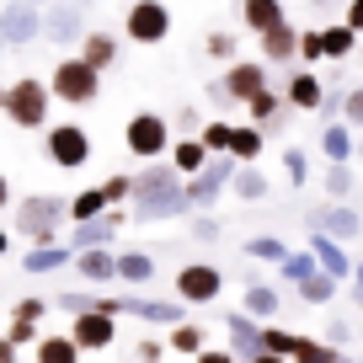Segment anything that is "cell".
<instances>
[{
    "label": "cell",
    "instance_id": "5bb4252c",
    "mask_svg": "<svg viewBox=\"0 0 363 363\" xmlns=\"http://www.w3.org/2000/svg\"><path fill=\"white\" fill-rule=\"evenodd\" d=\"M69 337H75L86 352H102V347H113V337H118V315H113V310H102V305L80 310L75 326H69Z\"/></svg>",
    "mask_w": 363,
    "mask_h": 363
},
{
    "label": "cell",
    "instance_id": "ee69618b",
    "mask_svg": "<svg viewBox=\"0 0 363 363\" xmlns=\"http://www.w3.org/2000/svg\"><path fill=\"white\" fill-rule=\"evenodd\" d=\"M43 315H48V305H43V299H38V294L16 299V310H11V320H33V326H38V320H43Z\"/></svg>",
    "mask_w": 363,
    "mask_h": 363
},
{
    "label": "cell",
    "instance_id": "60d3db41",
    "mask_svg": "<svg viewBox=\"0 0 363 363\" xmlns=\"http://www.w3.org/2000/svg\"><path fill=\"white\" fill-rule=\"evenodd\" d=\"M284 177L294 182V187H305V182H310V155H305L299 145H289V150H284Z\"/></svg>",
    "mask_w": 363,
    "mask_h": 363
},
{
    "label": "cell",
    "instance_id": "94428289",
    "mask_svg": "<svg viewBox=\"0 0 363 363\" xmlns=\"http://www.w3.org/2000/svg\"><path fill=\"white\" fill-rule=\"evenodd\" d=\"M6 91H11V86H0V107H6Z\"/></svg>",
    "mask_w": 363,
    "mask_h": 363
},
{
    "label": "cell",
    "instance_id": "f6af8a7d",
    "mask_svg": "<svg viewBox=\"0 0 363 363\" xmlns=\"http://www.w3.org/2000/svg\"><path fill=\"white\" fill-rule=\"evenodd\" d=\"M102 193H107V203H123V198H134V177H123V171H118V177L102 182Z\"/></svg>",
    "mask_w": 363,
    "mask_h": 363
},
{
    "label": "cell",
    "instance_id": "be15d7a7",
    "mask_svg": "<svg viewBox=\"0 0 363 363\" xmlns=\"http://www.w3.org/2000/svg\"><path fill=\"white\" fill-rule=\"evenodd\" d=\"M358 59H363V43H358Z\"/></svg>",
    "mask_w": 363,
    "mask_h": 363
},
{
    "label": "cell",
    "instance_id": "91938a15",
    "mask_svg": "<svg viewBox=\"0 0 363 363\" xmlns=\"http://www.w3.org/2000/svg\"><path fill=\"white\" fill-rule=\"evenodd\" d=\"M6 54H11V43H6V33H0V59H6Z\"/></svg>",
    "mask_w": 363,
    "mask_h": 363
},
{
    "label": "cell",
    "instance_id": "681fc988",
    "mask_svg": "<svg viewBox=\"0 0 363 363\" xmlns=\"http://www.w3.org/2000/svg\"><path fill=\"white\" fill-rule=\"evenodd\" d=\"M208 102H214V107H235V96H230L225 75H219V80H208Z\"/></svg>",
    "mask_w": 363,
    "mask_h": 363
},
{
    "label": "cell",
    "instance_id": "db71d44e",
    "mask_svg": "<svg viewBox=\"0 0 363 363\" xmlns=\"http://www.w3.org/2000/svg\"><path fill=\"white\" fill-rule=\"evenodd\" d=\"M16 352H22V342H16V337H11V331H6V337H0V363H11V358H16Z\"/></svg>",
    "mask_w": 363,
    "mask_h": 363
},
{
    "label": "cell",
    "instance_id": "74e56055",
    "mask_svg": "<svg viewBox=\"0 0 363 363\" xmlns=\"http://www.w3.org/2000/svg\"><path fill=\"white\" fill-rule=\"evenodd\" d=\"M246 257H257V262H272V267H278V262L289 257V246L278 235H251L246 240Z\"/></svg>",
    "mask_w": 363,
    "mask_h": 363
},
{
    "label": "cell",
    "instance_id": "277c9868",
    "mask_svg": "<svg viewBox=\"0 0 363 363\" xmlns=\"http://www.w3.org/2000/svg\"><path fill=\"white\" fill-rule=\"evenodd\" d=\"M16 208V230H22L27 240H59V225L69 219V198H54V193H33V198H22V203H11Z\"/></svg>",
    "mask_w": 363,
    "mask_h": 363
},
{
    "label": "cell",
    "instance_id": "f1b7e54d",
    "mask_svg": "<svg viewBox=\"0 0 363 363\" xmlns=\"http://www.w3.org/2000/svg\"><path fill=\"white\" fill-rule=\"evenodd\" d=\"M166 342H171V352H182V358H203V347H208L203 326H193V320H177Z\"/></svg>",
    "mask_w": 363,
    "mask_h": 363
},
{
    "label": "cell",
    "instance_id": "b9f144b4",
    "mask_svg": "<svg viewBox=\"0 0 363 363\" xmlns=\"http://www.w3.org/2000/svg\"><path fill=\"white\" fill-rule=\"evenodd\" d=\"M299 59H305V65H315V59H326V33H299Z\"/></svg>",
    "mask_w": 363,
    "mask_h": 363
},
{
    "label": "cell",
    "instance_id": "484cf974",
    "mask_svg": "<svg viewBox=\"0 0 363 363\" xmlns=\"http://www.w3.org/2000/svg\"><path fill=\"white\" fill-rule=\"evenodd\" d=\"M320 33H326V59H337V65H342V59H352V54H358V43H363V33L352 22H331V27H320Z\"/></svg>",
    "mask_w": 363,
    "mask_h": 363
},
{
    "label": "cell",
    "instance_id": "7dc6e473",
    "mask_svg": "<svg viewBox=\"0 0 363 363\" xmlns=\"http://www.w3.org/2000/svg\"><path fill=\"white\" fill-rule=\"evenodd\" d=\"M208 59H235V33H214L208 38Z\"/></svg>",
    "mask_w": 363,
    "mask_h": 363
},
{
    "label": "cell",
    "instance_id": "836d02e7",
    "mask_svg": "<svg viewBox=\"0 0 363 363\" xmlns=\"http://www.w3.org/2000/svg\"><path fill=\"white\" fill-rule=\"evenodd\" d=\"M315 267H320V257H315V251H289V257L278 262V272H284L289 284H299V278H310V272H315Z\"/></svg>",
    "mask_w": 363,
    "mask_h": 363
},
{
    "label": "cell",
    "instance_id": "44dd1931",
    "mask_svg": "<svg viewBox=\"0 0 363 363\" xmlns=\"http://www.w3.org/2000/svg\"><path fill=\"white\" fill-rule=\"evenodd\" d=\"M347 240H337V235H326V230H310V251H315L320 257V267L326 272H337V278H352V267H358V262H347Z\"/></svg>",
    "mask_w": 363,
    "mask_h": 363
},
{
    "label": "cell",
    "instance_id": "9c48e42d",
    "mask_svg": "<svg viewBox=\"0 0 363 363\" xmlns=\"http://www.w3.org/2000/svg\"><path fill=\"white\" fill-rule=\"evenodd\" d=\"M80 6L86 0H54V6H43V38L54 48H75L86 38V11Z\"/></svg>",
    "mask_w": 363,
    "mask_h": 363
},
{
    "label": "cell",
    "instance_id": "f35d334b",
    "mask_svg": "<svg viewBox=\"0 0 363 363\" xmlns=\"http://www.w3.org/2000/svg\"><path fill=\"white\" fill-rule=\"evenodd\" d=\"M262 342H267L262 358H294V347H299V337H294V331H284V326H267V331H262Z\"/></svg>",
    "mask_w": 363,
    "mask_h": 363
},
{
    "label": "cell",
    "instance_id": "603a6c76",
    "mask_svg": "<svg viewBox=\"0 0 363 363\" xmlns=\"http://www.w3.org/2000/svg\"><path fill=\"white\" fill-rule=\"evenodd\" d=\"M257 43H262V59H267V65H294V59H299V33L289 22L272 27V33H262Z\"/></svg>",
    "mask_w": 363,
    "mask_h": 363
},
{
    "label": "cell",
    "instance_id": "4fadbf2b",
    "mask_svg": "<svg viewBox=\"0 0 363 363\" xmlns=\"http://www.w3.org/2000/svg\"><path fill=\"white\" fill-rule=\"evenodd\" d=\"M219 289H225V272L208 267V262H187V267H177V294L187 299V305H214Z\"/></svg>",
    "mask_w": 363,
    "mask_h": 363
},
{
    "label": "cell",
    "instance_id": "ab89813d",
    "mask_svg": "<svg viewBox=\"0 0 363 363\" xmlns=\"http://www.w3.org/2000/svg\"><path fill=\"white\" fill-rule=\"evenodd\" d=\"M337 342H315V337H299V347H294V358H305V363H331L337 358Z\"/></svg>",
    "mask_w": 363,
    "mask_h": 363
},
{
    "label": "cell",
    "instance_id": "6125c7cd",
    "mask_svg": "<svg viewBox=\"0 0 363 363\" xmlns=\"http://www.w3.org/2000/svg\"><path fill=\"white\" fill-rule=\"evenodd\" d=\"M33 6H54V0H33Z\"/></svg>",
    "mask_w": 363,
    "mask_h": 363
},
{
    "label": "cell",
    "instance_id": "6f0895ef",
    "mask_svg": "<svg viewBox=\"0 0 363 363\" xmlns=\"http://www.w3.org/2000/svg\"><path fill=\"white\" fill-rule=\"evenodd\" d=\"M0 208H11V182H6V171H0Z\"/></svg>",
    "mask_w": 363,
    "mask_h": 363
},
{
    "label": "cell",
    "instance_id": "f907efd6",
    "mask_svg": "<svg viewBox=\"0 0 363 363\" xmlns=\"http://www.w3.org/2000/svg\"><path fill=\"white\" fill-rule=\"evenodd\" d=\"M6 331H11V337L22 342V347H27V342H38V326H33V320H11Z\"/></svg>",
    "mask_w": 363,
    "mask_h": 363
},
{
    "label": "cell",
    "instance_id": "9f6ffc18",
    "mask_svg": "<svg viewBox=\"0 0 363 363\" xmlns=\"http://www.w3.org/2000/svg\"><path fill=\"white\" fill-rule=\"evenodd\" d=\"M352 299H358V305H363V262H358V267H352Z\"/></svg>",
    "mask_w": 363,
    "mask_h": 363
},
{
    "label": "cell",
    "instance_id": "816d5d0a",
    "mask_svg": "<svg viewBox=\"0 0 363 363\" xmlns=\"http://www.w3.org/2000/svg\"><path fill=\"white\" fill-rule=\"evenodd\" d=\"M347 337H352L347 320H331V326H326V342H337V347H347Z\"/></svg>",
    "mask_w": 363,
    "mask_h": 363
},
{
    "label": "cell",
    "instance_id": "d6986e66",
    "mask_svg": "<svg viewBox=\"0 0 363 363\" xmlns=\"http://www.w3.org/2000/svg\"><path fill=\"white\" fill-rule=\"evenodd\" d=\"M289 107H299V113H320V102H326V86H320V75H310V69H294L284 86Z\"/></svg>",
    "mask_w": 363,
    "mask_h": 363
},
{
    "label": "cell",
    "instance_id": "7c38bea8",
    "mask_svg": "<svg viewBox=\"0 0 363 363\" xmlns=\"http://www.w3.org/2000/svg\"><path fill=\"white\" fill-rule=\"evenodd\" d=\"M305 225H310V230H326V235H337V240H358V235H363V214L347 203V198H331V203L310 208Z\"/></svg>",
    "mask_w": 363,
    "mask_h": 363
},
{
    "label": "cell",
    "instance_id": "5b68a950",
    "mask_svg": "<svg viewBox=\"0 0 363 363\" xmlns=\"http://www.w3.org/2000/svg\"><path fill=\"white\" fill-rule=\"evenodd\" d=\"M166 33H171V6L166 0H134V6H128V16H123L128 43L155 48V43H166Z\"/></svg>",
    "mask_w": 363,
    "mask_h": 363
},
{
    "label": "cell",
    "instance_id": "1f68e13d",
    "mask_svg": "<svg viewBox=\"0 0 363 363\" xmlns=\"http://www.w3.org/2000/svg\"><path fill=\"white\" fill-rule=\"evenodd\" d=\"M262 139H267V128H262V123H235L230 155H235V160H257L262 155Z\"/></svg>",
    "mask_w": 363,
    "mask_h": 363
},
{
    "label": "cell",
    "instance_id": "f546056e",
    "mask_svg": "<svg viewBox=\"0 0 363 363\" xmlns=\"http://www.w3.org/2000/svg\"><path fill=\"white\" fill-rule=\"evenodd\" d=\"M80 352L75 337H38V363H80Z\"/></svg>",
    "mask_w": 363,
    "mask_h": 363
},
{
    "label": "cell",
    "instance_id": "30bf717a",
    "mask_svg": "<svg viewBox=\"0 0 363 363\" xmlns=\"http://www.w3.org/2000/svg\"><path fill=\"white\" fill-rule=\"evenodd\" d=\"M0 33H6L11 48L38 43V38H43V6H33V0H6V6H0Z\"/></svg>",
    "mask_w": 363,
    "mask_h": 363
},
{
    "label": "cell",
    "instance_id": "52a82bcc",
    "mask_svg": "<svg viewBox=\"0 0 363 363\" xmlns=\"http://www.w3.org/2000/svg\"><path fill=\"white\" fill-rule=\"evenodd\" d=\"M43 155L59 171H80V166H91V134L80 123H54L43 134Z\"/></svg>",
    "mask_w": 363,
    "mask_h": 363
},
{
    "label": "cell",
    "instance_id": "8fae6325",
    "mask_svg": "<svg viewBox=\"0 0 363 363\" xmlns=\"http://www.w3.org/2000/svg\"><path fill=\"white\" fill-rule=\"evenodd\" d=\"M225 331H230V352H235L240 363H257L262 352H267V342H262L267 320H262V315H251L246 305H240V310H230V315H225Z\"/></svg>",
    "mask_w": 363,
    "mask_h": 363
},
{
    "label": "cell",
    "instance_id": "9a60e30c",
    "mask_svg": "<svg viewBox=\"0 0 363 363\" xmlns=\"http://www.w3.org/2000/svg\"><path fill=\"white\" fill-rule=\"evenodd\" d=\"M118 230H123V208H102V214L91 219H75V235H69V246H113Z\"/></svg>",
    "mask_w": 363,
    "mask_h": 363
},
{
    "label": "cell",
    "instance_id": "83f0119b",
    "mask_svg": "<svg viewBox=\"0 0 363 363\" xmlns=\"http://www.w3.org/2000/svg\"><path fill=\"white\" fill-rule=\"evenodd\" d=\"M337 284H342V278H337V272H326V267H315V272H310V278H299V299H305V305H331V294H337Z\"/></svg>",
    "mask_w": 363,
    "mask_h": 363
},
{
    "label": "cell",
    "instance_id": "d590c367",
    "mask_svg": "<svg viewBox=\"0 0 363 363\" xmlns=\"http://www.w3.org/2000/svg\"><path fill=\"white\" fill-rule=\"evenodd\" d=\"M198 139H203V145L214 150V155H225V150H230V139H235V123H225V118H208V123L198 128Z\"/></svg>",
    "mask_w": 363,
    "mask_h": 363
},
{
    "label": "cell",
    "instance_id": "e0dca14e",
    "mask_svg": "<svg viewBox=\"0 0 363 363\" xmlns=\"http://www.w3.org/2000/svg\"><path fill=\"white\" fill-rule=\"evenodd\" d=\"M75 272L86 284H118V251L113 246H80L75 251Z\"/></svg>",
    "mask_w": 363,
    "mask_h": 363
},
{
    "label": "cell",
    "instance_id": "6da1fadb",
    "mask_svg": "<svg viewBox=\"0 0 363 363\" xmlns=\"http://www.w3.org/2000/svg\"><path fill=\"white\" fill-rule=\"evenodd\" d=\"M193 198H187V171L177 160H150L145 171H134V214L139 225H160V219H187Z\"/></svg>",
    "mask_w": 363,
    "mask_h": 363
},
{
    "label": "cell",
    "instance_id": "4dcf8cb0",
    "mask_svg": "<svg viewBox=\"0 0 363 363\" xmlns=\"http://www.w3.org/2000/svg\"><path fill=\"white\" fill-rule=\"evenodd\" d=\"M246 310L262 315V320H272L278 310H284V294H278L272 284H246Z\"/></svg>",
    "mask_w": 363,
    "mask_h": 363
},
{
    "label": "cell",
    "instance_id": "d6a6232c",
    "mask_svg": "<svg viewBox=\"0 0 363 363\" xmlns=\"http://www.w3.org/2000/svg\"><path fill=\"white\" fill-rule=\"evenodd\" d=\"M208 155H214V150H208L203 139H177V145H171V160H177L187 177H193V171H203V166H208Z\"/></svg>",
    "mask_w": 363,
    "mask_h": 363
},
{
    "label": "cell",
    "instance_id": "e575fe53",
    "mask_svg": "<svg viewBox=\"0 0 363 363\" xmlns=\"http://www.w3.org/2000/svg\"><path fill=\"white\" fill-rule=\"evenodd\" d=\"M102 208H113L102 187H86V193H75V198H69V219H91V214H102Z\"/></svg>",
    "mask_w": 363,
    "mask_h": 363
},
{
    "label": "cell",
    "instance_id": "f5cc1de1",
    "mask_svg": "<svg viewBox=\"0 0 363 363\" xmlns=\"http://www.w3.org/2000/svg\"><path fill=\"white\" fill-rule=\"evenodd\" d=\"M166 347H171V342H155V337H145V342H139L134 352H139V358H160V352H166Z\"/></svg>",
    "mask_w": 363,
    "mask_h": 363
},
{
    "label": "cell",
    "instance_id": "ac0fdd59",
    "mask_svg": "<svg viewBox=\"0 0 363 363\" xmlns=\"http://www.w3.org/2000/svg\"><path fill=\"white\" fill-rule=\"evenodd\" d=\"M75 262V246H59V240H33V251L22 257V267L33 272V278H48V272L69 267Z\"/></svg>",
    "mask_w": 363,
    "mask_h": 363
},
{
    "label": "cell",
    "instance_id": "8d00e7d4",
    "mask_svg": "<svg viewBox=\"0 0 363 363\" xmlns=\"http://www.w3.org/2000/svg\"><path fill=\"white\" fill-rule=\"evenodd\" d=\"M320 182H326V193H331V198H352V187H358V182H352V166H347V160H331Z\"/></svg>",
    "mask_w": 363,
    "mask_h": 363
},
{
    "label": "cell",
    "instance_id": "cb8c5ba5",
    "mask_svg": "<svg viewBox=\"0 0 363 363\" xmlns=\"http://www.w3.org/2000/svg\"><path fill=\"white\" fill-rule=\"evenodd\" d=\"M320 155H326V160H352V155H358L352 128L337 123V118H326V123H320Z\"/></svg>",
    "mask_w": 363,
    "mask_h": 363
},
{
    "label": "cell",
    "instance_id": "bcb514c9",
    "mask_svg": "<svg viewBox=\"0 0 363 363\" xmlns=\"http://www.w3.org/2000/svg\"><path fill=\"white\" fill-rule=\"evenodd\" d=\"M342 118H347L352 128H363V86L347 91V102H342Z\"/></svg>",
    "mask_w": 363,
    "mask_h": 363
},
{
    "label": "cell",
    "instance_id": "680465c9",
    "mask_svg": "<svg viewBox=\"0 0 363 363\" xmlns=\"http://www.w3.org/2000/svg\"><path fill=\"white\" fill-rule=\"evenodd\" d=\"M6 251H11V235H6V230H0V257H6Z\"/></svg>",
    "mask_w": 363,
    "mask_h": 363
},
{
    "label": "cell",
    "instance_id": "ffe728a7",
    "mask_svg": "<svg viewBox=\"0 0 363 363\" xmlns=\"http://www.w3.org/2000/svg\"><path fill=\"white\" fill-rule=\"evenodd\" d=\"M240 22H246V33H272V27H284L289 11H284V0H240Z\"/></svg>",
    "mask_w": 363,
    "mask_h": 363
},
{
    "label": "cell",
    "instance_id": "4316f807",
    "mask_svg": "<svg viewBox=\"0 0 363 363\" xmlns=\"http://www.w3.org/2000/svg\"><path fill=\"white\" fill-rule=\"evenodd\" d=\"M80 59H91V65L107 75V69L118 65V38L113 33H86V38H80Z\"/></svg>",
    "mask_w": 363,
    "mask_h": 363
},
{
    "label": "cell",
    "instance_id": "ba28073f",
    "mask_svg": "<svg viewBox=\"0 0 363 363\" xmlns=\"http://www.w3.org/2000/svg\"><path fill=\"white\" fill-rule=\"evenodd\" d=\"M235 171H240V160L230 155V150H225V155H208V166L187 177V198H193V208H208V203H214L230 182H235Z\"/></svg>",
    "mask_w": 363,
    "mask_h": 363
},
{
    "label": "cell",
    "instance_id": "8992f818",
    "mask_svg": "<svg viewBox=\"0 0 363 363\" xmlns=\"http://www.w3.org/2000/svg\"><path fill=\"white\" fill-rule=\"evenodd\" d=\"M123 145H128V155H134V160H160V155H166V145H171V123L160 113H134L123 123Z\"/></svg>",
    "mask_w": 363,
    "mask_h": 363
},
{
    "label": "cell",
    "instance_id": "7402d4cb",
    "mask_svg": "<svg viewBox=\"0 0 363 363\" xmlns=\"http://www.w3.org/2000/svg\"><path fill=\"white\" fill-rule=\"evenodd\" d=\"M155 278H160V262L150 257V251H123V257H118V284L145 289V284H155Z\"/></svg>",
    "mask_w": 363,
    "mask_h": 363
},
{
    "label": "cell",
    "instance_id": "11a10c76",
    "mask_svg": "<svg viewBox=\"0 0 363 363\" xmlns=\"http://www.w3.org/2000/svg\"><path fill=\"white\" fill-rule=\"evenodd\" d=\"M342 22H352L363 33V0H347V11H342Z\"/></svg>",
    "mask_w": 363,
    "mask_h": 363
},
{
    "label": "cell",
    "instance_id": "2e32d148",
    "mask_svg": "<svg viewBox=\"0 0 363 363\" xmlns=\"http://www.w3.org/2000/svg\"><path fill=\"white\" fill-rule=\"evenodd\" d=\"M225 86H230V96H235V107H246L257 91H267V59H230V69H225Z\"/></svg>",
    "mask_w": 363,
    "mask_h": 363
},
{
    "label": "cell",
    "instance_id": "7a4b0ae2",
    "mask_svg": "<svg viewBox=\"0 0 363 363\" xmlns=\"http://www.w3.org/2000/svg\"><path fill=\"white\" fill-rule=\"evenodd\" d=\"M48 86H54L59 102H69V107H91L96 96H102V69L91 65V59L69 54V59H59V65H54Z\"/></svg>",
    "mask_w": 363,
    "mask_h": 363
},
{
    "label": "cell",
    "instance_id": "d4e9b609",
    "mask_svg": "<svg viewBox=\"0 0 363 363\" xmlns=\"http://www.w3.org/2000/svg\"><path fill=\"white\" fill-rule=\"evenodd\" d=\"M230 193L240 198V203H262V198L272 193V182L262 177L257 166H251V160H240V171H235V182H230Z\"/></svg>",
    "mask_w": 363,
    "mask_h": 363
},
{
    "label": "cell",
    "instance_id": "7bdbcfd3",
    "mask_svg": "<svg viewBox=\"0 0 363 363\" xmlns=\"http://www.w3.org/2000/svg\"><path fill=\"white\" fill-rule=\"evenodd\" d=\"M65 315H80V310H96V294H80V289H65V294L54 299Z\"/></svg>",
    "mask_w": 363,
    "mask_h": 363
},
{
    "label": "cell",
    "instance_id": "3957f363",
    "mask_svg": "<svg viewBox=\"0 0 363 363\" xmlns=\"http://www.w3.org/2000/svg\"><path fill=\"white\" fill-rule=\"evenodd\" d=\"M48 102H54V86L38 75H16L11 91H6V107L0 113L11 118L16 128H43L48 123Z\"/></svg>",
    "mask_w": 363,
    "mask_h": 363
},
{
    "label": "cell",
    "instance_id": "c3c4849f",
    "mask_svg": "<svg viewBox=\"0 0 363 363\" xmlns=\"http://www.w3.org/2000/svg\"><path fill=\"white\" fill-rule=\"evenodd\" d=\"M193 240H219V219L214 214H193Z\"/></svg>",
    "mask_w": 363,
    "mask_h": 363
}]
</instances>
